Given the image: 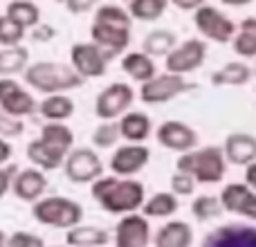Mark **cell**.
I'll return each mask as SVG.
<instances>
[{"label":"cell","mask_w":256,"mask_h":247,"mask_svg":"<svg viewBox=\"0 0 256 247\" xmlns=\"http://www.w3.org/2000/svg\"><path fill=\"white\" fill-rule=\"evenodd\" d=\"M225 4H248V2H252V0H222Z\"/></svg>","instance_id":"46"},{"label":"cell","mask_w":256,"mask_h":247,"mask_svg":"<svg viewBox=\"0 0 256 247\" xmlns=\"http://www.w3.org/2000/svg\"><path fill=\"white\" fill-rule=\"evenodd\" d=\"M191 212H194V216L198 220H209V218L218 216L222 212V202L218 198H214V196H200V198L194 200Z\"/></svg>","instance_id":"36"},{"label":"cell","mask_w":256,"mask_h":247,"mask_svg":"<svg viewBox=\"0 0 256 247\" xmlns=\"http://www.w3.org/2000/svg\"><path fill=\"white\" fill-rule=\"evenodd\" d=\"M150 227L140 214H126L115 225V247H148Z\"/></svg>","instance_id":"12"},{"label":"cell","mask_w":256,"mask_h":247,"mask_svg":"<svg viewBox=\"0 0 256 247\" xmlns=\"http://www.w3.org/2000/svg\"><path fill=\"white\" fill-rule=\"evenodd\" d=\"M178 171L191 173V176L200 182H218L225 176L227 166H225L220 148L207 146V148L186 150L184 155H180V160H178Z\"/></svg>","instance_id":"5"},{"label":"cell","mask_w":256,"mask_h":247,"mask_svg":"<svg viewBox=\"0 0 256 247\" xmlns=\"http://www.w3.org/2000/svg\"><path fill=\"white\" fill-rule=\"evenodd\" d=\"M30 66V52L22 45H12V48L0 50V76H14L20 74Z\"/></svg>","instance_id":"26"},{"label":"cell","mask_w":256,"mask_h":247,"mask_svg":"<svg viewBox=\"0 0 256 247\" xmlns=\"http://www.w3.org/2000/svg\"><path fill=\"white\" fill-rule=\"evenodd\" d=\"M150 160V150L146 146H137V144H128V146H120V148L112 153L110 158V171L112 176L120 178H130L135 173H140L142 168L148 164Z\"/></svg>","instance_id":"14"},{"label":"cell","mask_w":256,"mask_h":247,"mask_svg":"<svg viewBox=\"0 0 256 247\" xmlns=\"http://www.w3.org/2000/svg\"><path fill=\"white\" fill-rule=\"evenodd\" d=\"M204 54H207V48H204L202 40H198V38L186 40L180 48H173L166 54V72L184 74V72L196 70V68L202 66Z\"/></svg>","instance_id":"13"},{"label":"cell","mask_w":256,"mask_h":247,"mask_svg":"<svg viewBox=\"0 0 256 247\" xmlns=\"http://www.w3.org/2000/svg\"><path fill=\"white\" fill-rule=\"evenodd\" d=\"M132 99H135V92L128 84H122V81L110 84L94 99V115L102 122L117 120V117L126 115V110L132 106Z\"/></svg>","instance_id":"7"},{"label":"cell","mask_w":256,"mask_h":247,"mask_svg":"<svg viewBox=\"0 0 256 247\" xmlns=\"http://www.w3.org/2000/svg\"><path fill=\"white\" fill-rule=\"evenodd\" d=\"M252 72L245 63H227L222 70H218L216 74L212 76L214 86H243L250 81Z\"/></svg>","instance_id":"29"},{"label":"cell","mask_w":256,"mask_h":247,"mask_svg":"<svg viewBox=\"0 0 256 247\" xmlns=\"http://www.w3.org/2000/svg\"><path fill=\"white\" fill-rule=\"evenodd\" d=\"M99 247H108V245H99Z\"/></svg>","instance_id":"50"},{"label":"cell","mask_w":256,"mask_h":247,"mask_svg":"<svg viewBox=\"0 0 256 247\" xmlns=\"http://www.w3.org/2000/svg\"><path fill=\"white\" fill-rule=\"evenodd\" d=\"M4 243H7V234L0 230V247H4Z\"/></svg>","instance_id":"47"},{"label":"cell","mask_w":256,"mask_h":247,"mask_svg":"<svg viewBox=\"0 0 256 247\" xmlns=\"http://www.w3.org/2000/svg\"><path fill=\"white\" fill-rule=\"evenodd\" d=\"M120 130H122L124 140L137 144V142H144L146 137L150 135V120L144 112H137V110L126 112L120 120Z\"/></svg>","instance_id":"25"},{"label":"cell","mask_w":256,"mask_h":247,"mask_svg":"<svg viewBox=\"0 0 256 247\" xmlns=\"http://www.w3.org/2000/svg\"><path fill=\"white\" fill-rule=\"evenodd\" d=\"M38 112L48 122H66L74 115V102L63 92H54V94H48L38 104Z\"/></svg>","instance_id":"22"},{"label":"cell","mask_w":256,"mask_h":247,"mask_svg":"<svg viewBox=\"0 0 256 247\" xmlns=\"http://www.w3.org/2000/svg\"><path fill=\"white\" fill-rule=\"evenodd\" d=\"M22 130H25V124H22L20 117H14L0 108V137L14 140V137H20Z\"/></svg>","instance_id":"37"},{"label":"cell","mask_w":256,"mask_h":247,"mask_svg":"<svg viewBox=\"0 0 256 247\" xmlns=\"http://www.w3.org/2000/svg\"><path fill=\"white\" fill-rule=\"evenodd\" d=\"M92 198L108 214H132L144 204V184L130 178L102 176L92 182Z\"/></svg>","instance_id":"2"},{"label":"cell","mask_w":256,"mask_h":247,"mask_svg":"<svg viewBox=\"0 0 256 247\" xmlns=\"http://www.w3.org/2000/svg\"><path fill=\"white\" fill-rule=\"evenodd\" d=\"M99 0H66V9L70 14H86L88 9H92Z\"/></svg>","instance_id":"41"},{"label":"cell","mask_w":256,"mask_h":247,"mask_svg":"<svg viewBox=\"0 0 256 247\" xmlns=\"http://www.w3.org/2000/svg\"><path fill=\"white\" fill-rule=\"evenodd\" d=\"M108 54L92 40H84V43H74L70 50V66L81 74L84 79H97V76L106 74L108 68Z\"/></svg>","instance_id":"8"},{"label":"cell","mask_w":256,"mask_h":247,"mask_svg":"<svg viewBox=\"0 0 256 247\" xmlns=\"http://www.w3.org/2000/svg\"><path fill=\"white\" fill-rule=\"evenodd\" d=\"M90 38L108 54V58H112L115 54L124 52L128 48V43H130V27H117V25H106V22L92 20Z\"/></svg>","instance_id":"16"},{"label":"cell","mask_w":256,"mask_h":247,"mask_svg":"<svg viewBox=\"0 0 256 247\" xmlns=\"http://www.w3.org/2000/svg\"><path fill=\"white\" fill-rule=\"evenodd\" d=\"M12 191L22 202H36V200H40L43 194L48 191V176H45V171H40L38 166L22 168V171H18L16 176H14Z\"/></svg>","instance_id":"15"},{"label":"cell","mask_w":256,"mask_h":247,"mask_svg":"<svg viewBox=\"0 0 256 247\" xmlns=\"http://www.w3.org/2000/svg\"><path fill=\"white\" fill-rule=\"evenodd\" d=\"M58 247H70V245H58Z\"/></svg>","instance_id":"49"},{"label":"cell","mask_w":256,"mask_h":247,"mask_svg":"<svg viewBox=\"0 0 256 247\" xmlns=\"http://www.w3.org/2000/svg\"><path fill=\"white\" fill-rule=\"evenodd\" d=\"M130 14L120 4H102L94 12V22H106V25H117V27H130Z\"/></svg>","instance_id":"34"},{"label":"cell","mask_w":256,"mask_h":247,"mask_svg":"<svg viewBox=\"0 0 256 247\" xmlns=\"http://www.w3.org/2000/svg\"><path fill=\"white\" fill-rule=\"evenodd\" d=\"M245 182H248L252 189H256V162L248 166V173H245Z\"/></svg>","instance_id":"45"},{"label":"cell","mask_w":256,"mask_h":247,"mask_svg":"<svg viewBox=\"0 0 256 247\" xmlns=\"http://www.w3.org/2000/svg\"><path fill=\"white\" fill-rule=\"evenodd\" d=\"M194 186H196V178L191 176V173H182V171L173 173L171 189H173V194H176V196H189V194H194Z\"/></svg>","instance_id":"39"},{"label":"cell","mask_w":256,"mask_h":247,"mask_svg":"<svg viewBox=\"0 0 256 247\" xmlns=\"http://www.w3.org/2000/svg\"><path fill=\"white\" fill-rule=\"evenodd\" d=\"M4 14L12 20H16L18 25H22L25 30H34L40 22V9L32 0H14V2L7 4V12Z\"/></svg>","instance_id":"27"},{"label":"cell","mask_w":256,"mask_h":247,"mask_svg":"<svg viewBox=\"0 0 256 247\" xmlns=\"http://www.w3.org/2000/svg\"><path fill=\"white\" fill-rule=\"evenodd\" d=\"M66 178L74 184H88L104 176V160L97 155L94 148H72L63 162Z\"/></svg>","instance_id":"6"},{"label":"cell","mask_w":256,"mask_h":247,"mask_svg":"<svg viewBox=\"0 0 256 247\" xmlns=\"http://www.w3.org/2000/svg\"><path fill=\"white\" fill-rule=\"evenodd\" d=\"M202 247H256V227L250 225L218 227L204 238Z\"/></svg>","instance_id":"17"},{"label":"cell","mask_w":256,"mask_h":247,"mask_svg":"<svg viewBox=\"0 0 256 247\" xmlns=\"http://www.w3.org/2000/svg\"><path fill=\"white\" fill-rule=\"evenodd\" d=\"M32 216L36 218V222L52 230H72L84 220V207L66 196H50L36 200L32 207Z\"/></svg>","instance_id":"4"},{"label":"cell","mask_w":256,"mask_h":247,"mask_svg":"<svg viewBox=\"0 0 256 247\" xmlns=\"http://www.w3.org/2000/svg\"><path fill=\"white\" fill-rule=\"evenodd\" d=\"M142 212L148 218H166L171 214L178 212V198L176 194H166V191H160V194L150 196L148 200H144L142 204Z\"/></svg>","instance_id":"28"},{"label":"cell","mask_w":256,"mask_h":247,"mask_svg":"<svg viewBox=\"0 0 256 247\" xmlns=\"http://www.w3.org/2000/svg\"><path fill=\"white\" fill-rule=\"evenodd\" d=\"M191 243H194V232L182 220L166 222L155 234V247H191Z\"/></svg>","instance_id":"20"},{"label":"cell","mask_w":256,"mask_h":247,"mask_svg":"<svg viewBox=\"0 0 256 247\" xmlns=\"http://www.w3.org/2000/svg\"><path fill=\"white\" fill-rule=\"evenodd\" d=\"M52 36H54V30H52V27H40V22L34 27V38L48 40V38H52Z\"/></svg>","instance_id":"44"},{"label":"cell","mask_w":256,"mask_h":247,"mask_svg":"<svg viewBox=\"0 0 256 247\" xmlns=\"http://www.w3.org/2000/svg\"><path fill=\"white\" fill-rule=\"evenodd\" d=\"M196 27L202 32L207 38L216 40V43H227L234 36V22L225 16L222 12H218L216 7L202 4L196 12Z\"/></svg>","instance_id":"11"},{"label":"cell","mask_w":256,"mask_h":247,"mask_svg":"<svg viewBox=\"0 0 256 247\" xmlns=\"http://www.w3.org/2000/svg\"><path fill=\"white\" fill-rule=\"evenodd\" d=\"M158 142L162 146L171 150H180V153H186L196 146L198 142V135H196L194 128H189L186 124L176 122V120H168L164 122L162 126L158 128Z\"/></svg>","instance_id":"18"},{"label":"cell","mask_w":256,"mask_h":247,"mask_svg":"<svg viewBox=\"0 0 256 247\" xmlns=\"http://www.w3.org/2000/svg\"><path fill=\"white\" fill-rule=\"evenodd\" d=\"M4 247H45V240L32 232H14L12 236H7Z\"/></svg>","instance_id":"38"},{"label":"cell","mask_w":256,"mask_h":247,"mask_svg":"<svg viewBox=\"0 0 256 247\" xmlns=\"http://www.w3.org/2000/svg\"><path fill=\"white\" fill-rule=\"evenodd\" d=\"M16 173V166H0V198H4L12 191V182Z\"/></svg>","instance_id":"40"},{"label":"cell","mask_w":256,"mask_h":247,"mask_svg":"<svg viewBox=\"0 0 256 247\" xmlns=\"http://www.w3.org/2000/svg\"><path fill=\"white\" fill-rule=\"evenodd\" d=\"M25 27L18 25L16 20H12V18L4 14V16H0V45L2 48H12V45H20V40L25 38Z\"/></svg>","instance_id":"35"},{"label":"cell","mask_w":256,"mask_h":247,"mask_svg":"<svg viewBox=\"0 0 256 247\" xmlns=\"http://www.w3.org/2000/svg\"><path fill=\"white\" fill-rule=\"evenodd\" d=\"M189 88H191V84H186L182 79V74L166 72V74H155L153 79L144 81L140 90V97L144 104H164Z\"/></svg>","instance_id":"10"},{"label":"cell","mask_w":256,"mask_h":247,"mask_svg":"<svg viewBox=\"0 0 256 247\" xmlns=\"http://www.w3.org/2000/svg\"><path fill=\"white\" fill-rule=\"evenodd\" d=\"M171 2L176 4V7L186 9V12H189V9H198V7H202L204 0H171Z\"/></svg>","instance_id":"43"},{"label":"cell","mask_w":256,"mask_h":247,"mask_svg":"<svg viewBox=\"0 0 256 247\" xmlns=\"http://www.w3.org/2000/svg\"><path fill=\"white\" fill-rule=\"evenodd\" d=\"M108 232L102 230L97 225H76L72 230H68L66 236V245L70 247H99V245H108Z\"/></svg>","instance_id":"23"},{"label":"cell","mask_w":256,"mask_h":247,"mask_svg":"<svg viewBox=\"0 0 256 247\" xmlns=\"http://www.w3.org/2000/svg\"><path fill=\"white\" fill-rule=\"evenodd\" d=\"M74 146V132L63 122H48L40 128L38 140L27 144V160L40 171H56L63 166Z\"/></svg>","instance_id":"1"},{"label":"cell","mask_w":256,"mask_h":247,"mask_svg":"<svg viewBox=\"0 0 256 247\" xmlns=\"http://www.w3.org/2000/svg\"><path fill=\"white\" fill-rule=\"evenodd\" d=\"M56 2H63V4H66V0H56Z\"/></svg>","instance_id":"48"},{"label":"cell","mask_w":256,"mask_h":247,"mask_svg":"<svg viewBox=\"0 0 256 247\" xmlns=\"http://www.w3.org/2000/svg\"><path fill=\"white\" fill-rule=\"evenodd\" d=\"M22 79L30 88L38 90V92H66V90H74L84 86V76L76 74V70L66 63H54V61H36L27 66L22 72Z\"/></svg>","instance_id":"3"},{"label":"cell","mask_w":256,"mask_h":247,"mask_svg":"<svg viewBox=\"0 0 256 247\" xmlns=\"http://www.w3.org/2000/svg\"><path fill=\"white\" fill-rule=\"evenodd\" d=\"M168 0H130L128 14L137 20H155L164 14Z\"/></svg>","instance_id":"31"},{"label":"cell","mask_w":256,"mask_h":247,"mask_svg":"<svg viewBox=\"0 0 256 247\" xmlns=\"http://www.w3.org/2000/svg\"><path fill=\"white\" fill-rule=\"evenodd\" d=\"M0 108L9 115L25 120L38 110V104L18 81H14L12 76H0Z\"/></svg>","instance_id":"9"},{"label":"cell","mask_w":256,"mask_h":247,"mask_svg":"<svg viewBox=\"0 0 256 247\" xmlns=\"http://www.w3.org/2000/svg\"><path fill=\"white\" fill-rule=\"evenodd\" d=\"M122 70H124L132 81L144 84V81L155 76V63L146 52H128V54H124V58H122Z\"/></svg>","instance_id":"24"},{"label":"cell","mask_w":256,"mask_h":247,"mask_svg":"<svg viewBox=\"0 0 256 247\" xmlns=\"http://www.w3.org/2000/svg\"><path fill=\"white\" fill-rule=\"evenodd\" d=\"M12 155H14L12 144H9L4 137H0V166H2V164H7L9 160H12Z\"/></svg>","instance_id":"42"},{"label":"cell","mask_w":256,"mask_h":247,"mask_svg":"<svg viewBox=\"0 0 256 247\" xmlns=\"http://www.w3.org/2000/svg\"><path fill=\"white\" fill-rule=\"evenodd\" d=\"M220 202L227 212L243 214V216L256 220V194L250 184H227L222 189Z\"/></svg>","instance_id":"19"},{"label":"cell","mask_w":256,"mask_h":247,"mask_svg":"<svg viewBox=\"0 0 256 247\" xmlns=\"http://www.w3.org/2000/svg\"><path fill=\"white\" fill-rule=\"evenodd\" d=\"M176 48V34L168 30H155L144 38V52L148 56H164Z\"/></svg>","instance_id":"30"},{"label":"cell","mask_w":256,"mask_h":247,"mask_svg":"<svg viewBox=\"0 0 256 247\" xmlns=\"http://www.w3.org/2000/svg\"><path fill=\"white\" fill-rule=\"evenodd\" d=\"M225 153L234 164H250L256 160V137L248 132H234L225 142Z\"/></svg>","instance_id":"21"},{"label":"cell","mask_w":256,"mask_h":247,"mask_svg":"<svg viewBox=\"0 0 256 247\" xmlns=\"http://www.w3.org/2000/svg\"><path fill=\"white\" fill-rule=\"evenodd\" d=\"M120 137H122V130L115 120L102 122L92 132V146L94 148H112L120 142Z\"/></svg>","instance_id":"33"},{"label":"cell","mask_w":256,"mask_h":247,"mask_svg":"<svg viewBox=\"0 0 256 247\" xmlns=\"http://www.w3.org/2000/svg\"><path fill=\"white\" fill-rule=\"evenodd\" d=\"M234 50L240 56H254L256 54V18H245L240 25V34L234 40Z\"/></svg>","instance_id":"32"}]
</instances>
